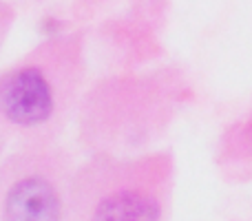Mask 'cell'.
Wrapping results in <instances>:
<instances>
[{"instance_id": "3", "label": "cell", "mask_w": 252, "mask_h": 221, "mask_svg": "<svg viewBox=\"0 0 252 221\" xmlns=\"http://www.w3.org/2000/svg\"><path fill=\"white\" fill-rule=\"evenodd\" d=\"M73 170L58 139L20 142L0 161V221H71Z\"/></svg>"}, {"instance_id": "1", "label": "cell", "mask_w": 252, "mask_h": 221, "mask_svg": "<svg viewBox=\"0 0 252 221\" xmlns=\"http://www.w3.org/2000/svg\"><path fill=\"white\" fill-rule=\"evenodd\" d=\"M84 40L60 33L0 69V128L11 142L58 139L80 109Z\"/></svg>"}, {"instance_id": "4", "label": "cell", "mask_w": 252, "mask_h": 221, "mask_svg": "<svg viewBox=\"0 0 252 221\" xmlns=\"http://www.w3.org/2000/svg\"><path fill=\"white\" fill-rule=\"evenodd\" d=\"M13 22H16V9L7 0H0V51L4 49L9 35H11Z\"/></svg>"}, {"instance_id": "5", "label": "cell", "mask_w": 252, "mask_h": 221, "mask_svg": "<svg viewBox=\"0 0 252 221\" xmlns=\"http://www.w3.org/2000/svg\"><path fill=\"white\" fill-rule=\"evenodd\" d=\"M9 144H11V139H9V135L4 133L2 128H0V161L4 159V155H7V148Z\"/></svg>"}, {"instance_id": "2", "label": "cell", "mask_w": 252, "mask_h": 221, "mask_svg": "<svg viewBox=\"0 0 252 221\" xmlns=\"http://www.w3.org/2000/svg\"><path fill=\"white\" fill-rule=\"evenodd\" d=\"M173 175L170 153H93L73 170L71 221H166Z\"/></svg>"}]
</instances>
